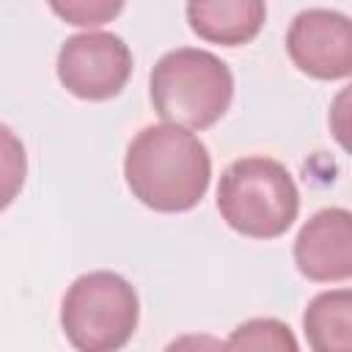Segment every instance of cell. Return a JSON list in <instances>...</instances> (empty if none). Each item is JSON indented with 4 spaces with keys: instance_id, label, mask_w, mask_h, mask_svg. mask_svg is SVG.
<instances>
[{
    "instance_id": "7a4b0ae2",
    "label": "cell",
    "mask_w": 352,
    "mask_h": 352,
    "mask_svg": "<svg viewBox=\"0 0 352 352\" xmlns=\"http://www.w3.org/2000/svg\"><path fill=\"white\" fill-rule=\"evenodd\" d=\"M151 104L165 124L182 129H209L234 99V74L209 50L176 47L165 52L148 77Z\"/></svg>"
},
{
    "instance_id": "7c38bea8",
    "label": "cell",
    "mask_w": 352,
    "mask_h": 352,
    "mask_svg": "<svg viewBox=\"0 0 352 352\" xmlns=\"http://www.w3.org/2000/svg\"><path fill=\"white\" fill-rule=\"evenodd\" d=\"M58 16H63L69 25L80 28H96L110 22L116 14L124 11V3H107V0H74V3H52L50 6Z\"/></svg>"
},
{
    "instance_id": "5b68a950",
    "label": "cell",
    "mask_w": 352,
    "mask_h": 352,
    "mask_svg": "<svg viewBox=\"0 0 352 352\" xmlns=\"http://www.w3.org/2000/svg\"><path fill=\"white\" fill-rule=\"evenodd\" d=\"M55 69L69 94L88 102H104L118 96L129 82L132 52L116 33L85 30L60 44Z\"/></svg>"
},
{
    "instance_id": "52a82bcc",
    "label": "cell",
    "mask_w": 352,
    "mask_h": 352,
    "mask_svg": "<svg viewBox=\"0 0 352 352\" xmlns=\"http://www.w3.org/2000/svg\"><path fill=\"white\" fill-rule=\"evenodd\" d=\"M297 270L316 283L349 280L352 275V214L327 206L311 214L294 239Z\"/></svg>"
},
{
    "instance_id": "3957f363",
    "label": "cell",
    "mask_w": 352,
    "mask_h": 352,
    "mask_svg": "<svg viewBox=\"0 0 352 352\" xmlns=\"http://www.w3.org/2000/svg\"><path fill=\"white\" fill-rule=\"evenodd\" d=\"M217 212L242 236L275 239L300 212V190L289 168L272 157L234 160L217 184Z\"/></svg>"
},
{
    "instance_id": "6da1fadb",
    "label": "cell",
    "mask_w": 352,
    "mask_h": 352,
    "mask_svg": "<svg viewBox=\"0 0 352 352\" xmlns=\"http://www.w3.org/2000/svg\"><path fill=\"white\" fill-rule=\"evenodd\" d=\"M124 179L143 206L168 214L190 212L209 190L212 157L190 129L151 124L126 146Z\"/></svg>"
},
{
    "instance_id": "9c48e42d",
    "label": "cell",
    "mask_w": 352,
    "mask_h": 352,
    "mask_svg": "<svg viewBox=\"0 0 352 352\" xmlns=\"http://www.w3.org/2000/svg\"><path fill=\"white\" fill-rule=\"evenodd\" d=\"M302 330L311 352H352V292L316 294L302 314Z\"/></svg>"
},
{
    "instance_id": "30bf717a",
    "label": "cell",
    "mask_w": 352,
    "mask_h": 352,
    "mask_svg": "<svg viewBox=\"0 0 352 352\" xmlns=\"http://www.w3.org/2000/svg\"><path fill=\"white\" fill-rule=\"evenodd\" d=\"M223 352H300V344L286 322L258 316L236 324L223 344Z\"/></svg>"
},
{
    "instance_id": "4fadbf2b",
    "label": "cell",
    "mask_w": 352,
    "mask_h": 352,
    "mask_svg": "<svg viewBox=\"0 0 352 352\" xmlns=\"http://www.w3.org/2000/svg\"><path fill=\"white\" fill-rule=\"evenodd\" d=\"M165 352H223V341L209 333H187L173 338Z\"/></svg>"
},
{
    "instance_id": "ba28073f",
    "label": "cell",
    "mask_w": 352,
    "mask_h": 352,
    "mask_svg": "<svg viewBox=\"0 0 352 352\" xmlns=\"http://www.w3.org/2000/svg\"><path fill=\"white\" fill-rule=\"evenodd\" d=\"M267 19L261 0H195L187 3V22L195 36L223 47H239L258 36Z\"/></svg>"
},
{
    "instance_id": "8fae6325",
    "label": "cell",
    "mask_w": 352,
    "mask_h": 352,
    "mask_svg": "<svg viewBox=\"0 0 352 352\" xmlns=\"http://www.w3.org/2000/svg\"><path fill=\"white\" fill-rule=\"evenodd\" d=\"M28 179V151L19 135L0 124V212L14 204Z\"/></svg>"
},
{
    "instance_id": "8992f818",
    "label": "cell",
    "mask_w": 352,
    "mask_h": 352,
    "mask_svg": "<svg viewBox=\"0 0 352 352\" xmlns=\"http://www.w3.org/2000/svg\"><path fill=\"white\" fill-rule=\"evenodd\" d=\"M292 63L314 80H346L352 72L349 16L330 8L300 11L286 33Z\"/></svg>"
},
{
    "instance_id": "277c9868",
    "label": "cell",
    "mask_w": 352,
    "mask_h": 352,
    "mask_svg": "<svg viewBox=\"0 0 352 352\" xmlns=\"http://www.w3.org/2000/svg\"><path fill=\"white\" fill-rule=\"evenodd\" d=\"M138 292L110 270L74 278L60 302V327L77 352L124 349L138 330Z\"/></svg>"
}]
</instances>
